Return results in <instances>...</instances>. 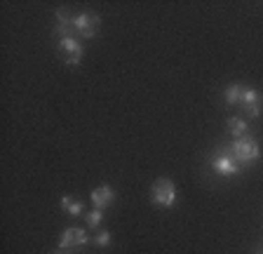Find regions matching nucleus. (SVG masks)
Masks as SVG:
<instances>
[{"instance_id":"nucleus-1","label":"nucleus","mask_w":263,"mask_h":254,"mask_svg":"<svg viewBox=\"0 0 263 254\" xmlns=\"http://www.w3.org/2000/svg\"><path fill=\"white\" fill-rule=\"evenodd\" d=\"M230 153H233V158H235L240 165H252V162L258 160V144L256 139L249 137V134H245V137L235 139L233 144H230Z\"/></svg>"},{"instance_id":"nucleus-2","label":"nucleus","mask_w":263,"mask_h":254,"mask_svg":"<svg viewBox=\"0 0 263 254\" xmlns=\"http://www.w3.org/2000/svg\"><path fill=\"white\" fill-rule=\"evenodd\" d=\"M151 198H153V203L160 205V207H172V205L176 203V186L164 177L158 179V182L153 184V188H151Z\"/></svg>"},{"instance_id":"nucleus-3","label":"nucleus","mask_w":263,"mask_h":254,"mask_svg":"<svg viewBox=\"0 0 263 254\" xmlns=\"http://www.w3.org/2000/svg\"><path fill=\"white\" fill-rule=\"evenodd\" d=\"M99 24H101V19H99L97 14H92V12H80V14L73 17V31H76L80 38H94V35L99 33Z\"/></svg>"},{"instance_id":"nucleus-4","label":"nucleus","mask_w":263,"mask_h":254,"mask_svg":"<svg viewBox=\"0 0 263 254\" xmlns=\"http://www.w3.org/2000/svg\"><path fill=\"white\" fill-rule=\"evenodd\" d=\"M212 167L216 174H221V177H235V174H240V162L233 158V153H226V151H219V153L212 155Z\"/></svg>"},{"instance_id":"nucleus-5","label":"nucleus","mask_w":263,"mask_h":254,"mask_svg":"<svg viewBox=\"0 0 263 254\" xmlns=\"http://www.w3.org/2000/svg\"><path fill=\"white\" fill-rule=\"evenodd\" d=\"M59 57L68 64V66H78L82 59V45L78 43L76 35L68 38H59Z\"/></svg>"},{"instance_id":"nucleus-6","label":"nucleus","mask_w":263,"mask_h":254,"mask_svg":"<svg viewBox=\"0 0 263 254\" xmlns=\"http://www.w3.org/2000/svg\"><path fill=\"white\" fill-rule=\"evenodd\" d=\"M89 240V235L82 228H66L64 231V235H61V240H59V247L61 249H71V247H82V245Z\"/></svg>"},{"instance_id":"nucleus-7","label":"nucleus","mask_w":263,"mask_h":254,"mask_svg":"<svg viewBox=\"0 0 263 254\" xmlns=\"http://www.w3.org/2000/svg\"><path fill=\"white\" fill-rule=\"evenodd\" d=\"M242 108L247 111V116L249 118H258L261 116V94L256 92V89L247 87L245 92H242Z\"/></svg>"},{"instance_id":"nucleus-8","label":"nucleus","mask_w":263,"mask_h":254,"mask_svg":"<svg viewBox=\"0 0 263 254\" xmlns=\"http://www.w3.org/2000/svg\"><path fill=\"white\" fill-rule=\"evenodd\" d=\"M89 198H92V203L97 205V210H104V207H108L110 203H115V191H113L110 186H106V184H104V186L94 188Z\"/></svg>"},{"instance_id":"nucleus-9","label":"nucleus","mask_w":263,"mask_h":254,"mask_svg":"<svg viewBox=\"0 0 263 254\" xmlns=\"http://www.w3.org/2000/svg\"><path fill=\"white\" fill-rule=\"evenodd\" d=\"M242 92H245V87H242L240 83H233V85H228V87H226V92H223V99H226V104H228V106H235V104H240V101H242Z\"/></svg>"},{"instance_id":"nucleus-10","label":"nucleus","mask_w":263,"mask_h":254,"mask_svg":"<svg viewBox=\"0 0 263 254\" xmlns=\"http://www.w3.org/2000/svg\"><path fill=\"white\" fill-rule=\"evenodd\" d=\"M61 207H64L66 214H71V216L82 214V203L76 200L73 195H64V198H61Z\"/></svg>"},{"instance_id":"nucleus-11","label":"nucleus","mask_w":263,"mask_h":254,"mask_svg":"<svg viewBox=\"0 0 263 254\" xmlns=\"http://www.w3.org/2000/svg\"><path fill=\"white\" fill-rule=\"evenodd\" d=\"M228 132L233 134L235 139L245 137V134H247V122L242 120V118H230V120H228Z\"/></svg>"},{"instance_id":"nucleus-12","label":"nucleus","mask_w":263,"mask_h":254,"mask_svg":"<svg viewBox=\"0 0 263 254\" xmlns=\"http://www.w3.org/2000/svg\"><path fill=\"white\" fill-rule=\"evenodd\" d=\"M85 219H87V226L89 228H97L99 224L104 221V214H101V210H92L87 216H85Z\"/></svg>"},{"instance_id":"nucleus-13","label":"nucleus","mask_w":263,"mask_h":254,"mask_svg":"<svg viewBox=\"0 0 263 254\" xmlns=\"http://www.w3.org/2000/svg\"><path fill=\"white\" fill-rule=\"evenodd\" d=\"M94 245H99V247H108L110 245V233L108 231H99L97 235H94Z\"/></svg>"}]
</instances>
